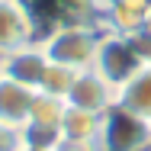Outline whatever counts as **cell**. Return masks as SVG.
<instances>
[{
    "label": "cell",
    "instance_id": "obj_12",
    "mask_svg": "<svg viewBox=\"0 0 151 151\" xmlns=\"http://www.w3.org/2000/svg\"><path fill=\"white\" fill-rule=\"evenodd\" d=\"M19 148H23V135H19V129L0 125V151H19Z\"/></svg>",
    "mask_w": 151,
    "mask_h": 151
},
{
    "label": "cell",
    "instance_id": "obj_10",
    "mask_svg": "<svg viewBox=\"0 0 151 151\" xmlns=\"http://www.w3.org/2000/svg\"><path fill=\"white\" fill-rule=\"evenodd\" d=\"M64 109H68L64 100L48 96V93H35V96H32V109H29V122L32 125H42V129H58Z\"/></svg>",
    "mask_w": 151,
    "mask_h": 151
},
{
    "label": "cell",
    "instance_id": "obj_5",
    "mask_svg": "<svg viewBox=\"0 0 151 151\" xmlns=\"http://www.w3.org/2000/svg\"><path fill=\"white\" fill-rule=\"evenodd\" d=\"M45 68H48V58H45L42 45H35V42L0 55V74L16 81V84H23V87H29V90H39Z\"/></svg>",
    "mask_w": 151,
    "mask_h": 151
},
{
    "label": "cell",
    "instance_id": "obj_13",
    "mask_svg": "<svg viewBox=\"0 0 151 151\" xmlns=\"http://www.w3.org/2000/svg\"><path fill=\"white\" fill-rule=\"evenodd\" d=\"M55 151H100L96 142H58Z\"/></svg>",
    "mask_w": 151,
    "mask_h": 151
},
{
    "label": "cell",
    "instance_id": "obj_9",
    "mask_svg": "<svg viewBox=\"0 0 151 151\" xmlns=\"http://www.w3.org/2000/svg\"><path fill=\"white\" fill-rule=\"evenodd\" d=\"M100 125L103 116L100 113H87V109H74L68 106L61 116V142H96L100 138Z\"/></svg>",
    "mask_w": 151,
    "mask_h": 151
},
{
    "label": "cell",
    "instance_id": "obj_11",
    "mask_svg": "<svg viewBox=\"0 0 151 151\" xmlns=\"http://www.w3.org/2000/svg\"><path fill=\"white\" fill-rule=\"evenodd\" d=\"M74 77H77V71H71V68H64V64H52V61H48V68H45V74H42V84H39V90H35V93H48V96L68 100V90H71Z\"/></svg>",
    "mask_w": 151,
    "mask_h": 151
},
{
    "label": "cell",
    "instance_id": "obj_8",
    "mask_svg": "<svg viewBox=\"0 0 151 151\" xmlns=\"http://www.w3.org/2000/svg\"><path fill=\"white\" fill-rule=\"evenodd\" d=\"M116 106L151 122V64H142L135 77H129L116 90Z\"/></svg>",
    "mask_w": 151,
    "mask_h": 151
},
{
    "label": "cell",
    "instance_id": "obj_15",
    "mask_svg": "<svg viewBox=\"0 0 151 151\" xmlns=\"http://www.w3.org/2000/svg\"><path fill=\"white\" fill-rule=\"evenodd\" d=\"M142 29H145V32H148V35H151V10H148V13H145V26H142Z\"/></svg>",
    "mask_w": 151,
    "mask_h": 151
},
{
    "label": "cell",
    "instance_id": "obj_16",
    "mask_svg": "<svg viewBox=\"0 0 151 151\" xmlns=\"http://www.w3.org/2000/svg\"><path fill=\"white\" fill-rule=\"evenodd\" d=\"M19 151H48V148H29V145H23Z\"/></svg>",
    "mask_w": 151,
    "mask_h": 151
},
{
    "label": "cell",
    "instance_id": "obj_4",
    "mask_svg": "<svg viewBox=\"0 0 151 151\" xmlns=\"http://www.w3.org/2000/svg\"><path fill=\"white\" fill-rule=\"evenodd\" d=\"M64 103L74 106V109H87V113H100L103 116L109 106H116V87L109 81H103L93 68H87V71H77Z\"/></svg>",
    "mask_w": 151,
    "mask_h": 151
},
{
    "label": "cell",
    "instance_id": "obj_14",
    "mask_svg": "<svg viewBox=\"0 0 151 151\" xmlns=\"http://www.w3.org/2000/svg\"><path fill=\"white\" fill-rule=\"evenodd\" d=\"M116 3H119V0H90V6H93V10H96V13H100V16H103L106 10H113Z\"/></svg>",
    "mask_w": 151,
    "mask_h": 151
},
{
    "label": "cell",
    "instance_id": "obj_1",
    "mask_svg": "<svg viewBox=\"0 0 151 151\" xmlns=\"http://www.w3.org/2000/svg\"><path fill=\"white\" fill-rule=\"evenodd\" d=\"M103 39V26L93 23H64L55 26L39 45L52 64H64L71 71H87L96 61V48Z\"/></svg>",
    "mask_w": 151,
    "mask_h": 151
},
{
    "label": "cell",
    "instance_id": "obj_3",
    "mask_svg": "<svg viewBox=\"0 0 151 151\" xmlns=\"http://www.w3.org/2000/svg\"><path fill=\"white\" fill-rule=\"evenodd\" d=\"M142 64H145V61L135 52V45H132L129 35L103 32L100 48H96V61H93V71H96L103 81H109V84L119 90L129 77H135V71H138Z\"/></svg>",
    "mask_w": 151,
    "mask_h": 151
},
{
    "label": "cell",
    "instance_id": "obj_6",
    "mask_svg": "<svg viewBox=\"0 0 151 151\" xmlns=\"http://www.w3.org/2000/svg\"><path fill=\"white\" fill-rule=\"evenodd\" d=\"M35 19L23 0H0V55L32 42Z\"/></svg>",
    "mask_w": 151,
    "mask_h": 151
},
{
    "label": "cell",
    "instance_id": "obj_2",
    "mask_svg": "<svg viewBox=\"0 0 151 151\" xmlns=\"http://www.w3.org/2000/svg\"><path fill=\"white\" fill-rule=\"evenodd\" d=\"M96 145L100 151H151V122L122 106H109L103 113Z\"/></svg>",
    "mask_w": 151,
    "mask_h": 151
},
{
    "label": "cell",
    "instance_id": "obj_7",
    "mask_svg": "<svg viewBox=\"0 0 151 151\" xmlns=\"http://www.w3.org/2000/svg\"><path fill=\"white\" fill-rule=\"evenodd\" d=\"M32 96L35 90L10 81L0 74V125H10V129H23L29 122V109H32Z\"/></svg>",
    "mask_w": 151,
    "mask_h": 151
}]
</instances>
